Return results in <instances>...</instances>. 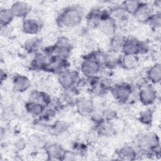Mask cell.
Masks as SVG:
<instances>
[{
	"label": "cell",
	"instance_id": "cell-17",
	"mask_svg": "<svg viewBox=\"0 0 161 161\" xmlns=\"http://www.w3.org/2000/svg\"><path fill=\"white\" fill-rule=\"evenodd\" d=\"M139 62L138 55H125L119 59V65L126 70H131L136 67Z\"/></svg>",
	"mask_w": 161,
	"mask_h": 161
},
{
	"label": "cell",
	"instance_id": "cell-10",
	"mask_svg": "<svg viewBox=\"0 0 161 161\" xmlns=\"http://www.w3.org/2000/svg\"><path fill=\"white\" fill-rule=\"evenodd\" d=\"M50 63V57L43 52L35 53L31 62V67L35 70H47Z\"/></svg>",
	"mask_w": 161,
	"mask_h": 161
},
{
	"label": "cell",
	"instance_id": "cell-23",
	"mask_svg": "<svg viewBox=\"0 0 161 161\" xmlns=\"http://www.w3.org/2000/svg\"><path fill=\"white\" fill-rule=\"evenodd\" d=\"M14 18L10 8H1L0 11L1 28L6 27L9 25Z\"/></svg>",
	"mask_w": 161,
	"mask_h": 161
},
{
	"label": "cell",
	"instance_id": "cell-20",
	"mask_svg": "<svg viewBox=\"0 0 161 161\" xmlns=\"http://www.w3.org/2000/svg\"><path fill=\"white\" fill-rule=\"evenodd\" d=\"M42 45V42L40 38L36 37H32L28 39L24 43L25 50L30 53L38 52Z\"/></svg>",
	"mask_w": 161,
	"mask_h": 161
},
{
	"label": "cell",
	"instance_id": "cell-8",
	"mask_svg": "<svg viewBox=\"0 0 161 161\" xmlns=\"http://www.w3.org/2000/svg\"><path fill=\"white\" fill-rule=\"evenodd\" d=\"M98 28L103 34L112 36L115 35L116 32V21L114 18L109 15L101 19Z\"/></svg>",
	"mask_w": 161,
	"mask_h": 161
},
{
	"label": "cell",
	"instance_id": "cell-19",
	"mask_svg": "<svg viewBox=\"0 0 161 161\" xmlns=\"http://www.w3.org/2000/svg\"><path fill=\"white\" fill-rule=\"evenodd\" d=\"M142 4L143 2L136 0L125 1L122 3L121 9L126 14L134 16L142 6Z\"/></svg>",
	"mask_w": 161,
	"mask_h": 161
},
{
	"label": "cell",
	"instance_id": "cell-21",
	"mask_svg": "<svg viewBox=\"0 0 161 161\" xmlns=\"http://www.w3.org/2000/svg\"><path fill=\"white\" fill-rule=\"evenodd\" d=\"M147 78L149 81L154 84H158L161 80L160 64H156L147 71Z\"/></svg>",
	"mask_w": 161,
	"mask_h": 161
},
{
	"label": "cell",
	"instance_id": "cell-2",
	"mask_svg": "<svg viewBox=\"0 0 161 161\" xmlns=\"http://www.w3.org/2000/svg\"><path fill=\"white\" fill-rule=\"evenodd\" d=\"M102 66L103 65L97 58L95 52L86 57L80 64V69L83 75L92 78L99 73Z\"/></svg>",
	"mask_w": 161,
	"mask_h": 161
},
{
	"label": "cell",
	"instance_id": "cell-3",
	"mask_svg": "<svg viewBox=\"0 0 161 161\" xmlns=\"http://www.w3.org/2000/svg\"><path fill=\"white\" fill-rule=\"evenodd\" d=\"M111 90L113 97L119 103H126L133 92L131 86L127 82L118 83L112 86Z\"/></svg>",
	"mask_w": 161,
	"mask_h": 161
},
{
	"label": "cell",
	"instance_id": "cell-5",
	"mask_svg": "<svg viewBox=\"0 0 161 161\" xmlns=\"http://www.w3.org/2000/svg\"><path fill=\"white\" fill-rule=\"evenodd\" d=\"M157 97V93L155 88L149 84H143L139 87L138 98L145 106L153 104Z\"/></svg>",
	"mask_w": 161,
	"mask_h": 161
},
{
	"label": "cell",
	"instance_id": "cell-28",
	"mask_svg": "<svg viewBox=\"0 0 161 161\" xmlns=\"http://www.w3.org/2000/svg\"><path fill=\"white\" fill-rule=\"evenodd\" d=\"M67 126L66 125L65 123H58L55 126L53 130L55 131V133L57 134H61L64 131H65L67 130Z\"/></svg>",
	"mask_w": 161,
	"mask_h": 161
},
{
	"label": "cell",
	"instance_id": "cell-9",
	"mask_svg": "<svg viewBox=\"0 0 161 161\" xmlns=\"http://www.w3.org/2000/svg\"><path fill=\"white\" fill-rule=\"evenodd\" d=\"M47 156L53 160H62L67 155L65 150L58 143H49L45 147Z\"/></svg>",
	"mask_w": 161,
	"mask_h": 161
},
{
	"label": "cell",
	"instance_id": "cell-7",
	"mask_svg": "<svg viewBox=\"0 0 161 161\" xmlns=\"http://www.w3.org/2000/svg\"><path fill=\"white\" fill-rule=\"evenodd\" d=\"M139 145L144 150L154 151L160 145L159 137L153 132L146 133L141 137L139 141Z\"/></svg>",
	"mask_w": 161,
	"mask_h": 161
},
{
	"label": "cell",
	"instance_id": "cell-24",
	"mask_svg": "<svg viewBox=\"0 0 161 161\" xmlns=\"http://www.w3.org/2000/svg\"><path fill=\"white\" fill-rule=\"evenodd\" d=\"M125 38H126L121 35L116 33L112 36L109 43L111 50L114 52H121Z\"/></svg>",
	"mask_w": 161,
	"mask_h": 161
},
{
	"label": "cell",
	"instance_id": "cell-12",
	"mask_svg": "<svg viewBox=\"0 0 161 161\" xmlns=\"http://www.w3.org/2000/svg\"><path fill=\"white\" fill-rule=\"evenodd\" d=\"M12 82L14 89L19 92H23L27 91L31 85L30 79L26 76L21 74L14 75Z\"/></svg>",
	"mask_w": 161,
	"mask_h": 161
},
{
	"label": "cell",
	"instance_id": "cell-26",
	"mask_svg": "<svg viewBox=\"0 0 161 161\" xmlns=\"http://www.w3.org/2000/svg\"><path fill=\"white\" fill-rule=\"evenodd\" d=\"M148 23L153 28H159L161 24V16L160 12L154 13L148 20Z\"/></svg>",
	"mask_w": 161,
	"mask_h": 161
},
{
	"label": "cell",
	"instance_id": "cell-11",
	"mask_svg": "<svg viewBox=\"0 0 161 161\" xmlns=\"http://www.w3.org/2000/svg\"><path fill=\"white\" fill-rule=\"evenodd\" d=\"M14 17L24 18L30 11V5L25 1H16L9 8Z\"/></svg>",
	"mask_w": 161,
	"mask_h": 161
},
{
	"label": "cell",
	"instance_id": "cell-27",
	"mask_svg": "<svg viewBox=\"0 0 161 161\" xmlns=\"http://www.w3.org/2000/svg\"><path fill=\"white\" fill-rule=\"evenodd\" d=\"M116 116V113L114 110H112L111 109H108L104 111L103 112V117L105 119V121H110L114 118H115Z\"/></svg>",
	"mask_w": 161,
	"mask_h": 161
},
{
	"label": "cell",
	"instance_id": "cell-29",
	"mask_svg": "<svg viewBox=\"0 0 161 161\" xmlns=\"http://www.w3.org/2000/svg\"><path fill=\"white\" fill-rule=\"evenodd\" d=\"M4 118L7 119H11L14 116L13 110L11 109H8L7 110L4 111Z\"/></svg>",
	"mask_w": 161,
	"mask_h": 161
},
{
	"label": "cell",
	"instance_id": "cell-18",
	"mask_svg": "<svg viewBox=\"0 0 161 161\" xmlns=\"http://www.w3.org/2000/svg\"><path fill=\"white\" fill-rule=\"evenodd\" d=\"M30 101L36 102L47 106L51 103L50 96L45 92L33 91L30 94Z\"/></svg>",
	"mask_w": 161,
	"mask_h": 161
},
{
	"label": "cell",
	"instance_id": "cell-14",
	"mask_svg": "<svg viewBox=\"0 0 161 161\" xmlns=\"http://www.w3.org/2000/svg\"><path fill=\"white\" fill-rule=\"evenodd\" d=\"M22 31L28 35H36L41 28L40 22L34 18H26L22 23Z\"/></svg>",
	"mask_w": 161,
	"mask_h": 161
},
{
	"label": "cell",
	"instance_id": "cell-4",
	"mask_svg": "<svg viewBox=\"0 0 161 161\" xmlns=\"http://www.w3.org/2000/svg\"><path fill=\"white\" fill-rule=\"evenodd\" d=\"M59 85L64 89H72L79 80V73L74 70H65L58 74Z\"/></svg>",
	"mask_w": 161,
	"mask_h": 161
},
{
	"label": "cell",
	"instance_id": "cell-1",
	"mask_svg": "<svg viewBox=\"0 0 161 161\" xmlns=\"http://www.w3.org/2000/svg\"><path fill=\"white\" fill-rule=\"evenodd\" d=\"M83 18L82 10L78 6H70L65 8L57 18V24L65 28H73L78 26Z\"/></svg>",
	"mask_w": 161,
	"mask_h": 161
},
{
	"label": "cell",
	"instance_id": "cell-13",
	"mask_svg": "<svg viewBox=\"0 0 161 161\" xmlns=\"http://www.w3.org/2000/svg\"><path fill=\"white\" fill-rule=\"evenodd\" d=\"M77 112L82 116H89L94 111L92 102L86 98L77 99L75 103Z\"/></svg>",
	"mask_w": 161,
	"mask_h": 161
},
{
	"label": "cell",
	"instance_id": "cell-25",
	"mask_svg": "<svg viewBox=\"0 0 161 161\" xmlns=\"http://www.w3.org/2000/svg\"><path fill=\"white\" fill-rule=\"evenodd\" d=\"M140 121L146 125H149L153 120V112L150 109H147L141 111L139 115Z\"/></svg>",
	"mask_w": 161,
	"mask_h": 161
},
{
	"label": "cell",
	"instance_id": "cell-6",
	"mask_svg": "<svg viewBox=\"0 0 161 161\" xmlns=\"http://www.w3.org/2000/svg\"><path fill=\"white\" fill-rule=\"evenodd\" d=\"M146 50V45L141 42L133 38H126L121 52L125 55H138V54L145 52Z\"/></svg>",
	"mask_w": 161,
	"mask_h": 161
},
{
	"label": "cell",
	"instance_id": "cell-22",
	"mask_svg": "<svg viewBox=\"0 0 161 161\" xmlns=\"http://www.w3.org/2000/svg\"><path fill=\"white\" fill-rule=\"evenodd\" d=\"M117 155L122 160H134L136 156V150L131 146L126 145L117 152Z\"/></svg>",
	"mask_w": 161,
	"mask_h": 161
},
{
	"label": "cell",
	"instance_id": "cell-16",
	"mask_svg": "<svg viewBox=\"0 0 161 161\" xmlns=\"http://www.w3.org/2000/svg\"><path fill=\"white\" fill-rule=\"evenodd\" d=\"M25 109L27 113L31 116H40L44 114L46 109V106L29 100L25 104Z\"/></svg>",
	"mask_w": 161,
	"mask_h": 161
},
{
	"label": "cell",
	"instance_id": "cell-15",
	"mask_svg": "<svg viewBox=\"0 0 161 161\" xmlns=\"http://www.w3.org/2000/svg\"><path fill=\"white\" fill-rule=\"evenodd\" d=\"M153 13V8L147 3H143L142 6L135 13L134 16L136 19L140 22L148 23Z\"/></svg>",
	"mask_w": 161,
	"mask_h": 161
}]
</instances>
